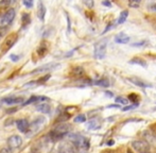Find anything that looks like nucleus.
Here are the masks:
<instances>
[{"mask_svg": "<svg viewBox=\"0 0 156 153\" xmlns=\"http://www.w3.org/2000/svg\"><path fill=\"white\" fill-rule=\"evenodd\" d=\"M47 100H49V98L44 97V96H41V97H32V98H30L27 102H25V103H23V105L31 104V103H33V102H35V101H47Z\"/></svg>", "mask_w": 156, "mask_h": 153, "instance_id": "obj_17", "label": "nucleus"}, {"mask_svg": "<svg viewBox=\"0 0 156 153\" xmlns=\"http://www.w3.org/2000/svg\"><path fill=\"white\" fill-rule=\"evenodd\" d=\"M127 16H129V11H123V12H121V14H120L119 16V19H118V23H123L125 20H126Z\"/></svg>", "mask_w": 156, "mask_h": 153, "instance_id": "obj_19", "label": "nucleus"}, {"mask_svg": "<svg viewBox=\"0 0 156 153\" xmlns=\"http://www.w3.org/2000/svg\"><path fill=\"white\" fill-rule=\"evenodd\" d=\"M58 66V64H55V63H50V64H46L44 66L38 67L37 69L32 71V73H44V71H48V70H52V69L56 68Z\"/></svg>", "mask_w": 156, "mask_h": 153, "instance_id": "obj_12", "label": "nucleus"}, {"mask_svg": "<svg viewBox=\"0 0 156 153\" xmlns=\"http://www.w3.org/2000/svg\"><path fill=\"white\" fill-rule=\"evenodd\" d=\"M144 153H151V152H149V151H148V152H144Z\"/></svg>", "mask_w": 156, "mask_h": 153, "instance_id": "obj_39", "label": "nucleus"}, {"mask_svg": "<svg viewBox=\"0 0 156 153\" xmlns=\"http://www.w3.org/2000/svg\"><path fill=\"white\" fill-rule=\"evenodd\" d=\"M129 63L131 64H137V65H141L142 67H147V63L144 62V60H141V59H139V58H136V59H133V60H131L129 61Z\"/></svg>", "mask_w": 156, "mask_h": 153, "instance_id": "obj_20", "label": "nucleus"}, {"mask_svg": "<svg viewBox=\"0 0 156 153\" xmlns=\"http://www.w3.org/2000/svg\"><path fill=\"white\" fill-rule=\"evenodd\" d=\"M45 14H46V8L44 5L43 2H38V11H37V15H38V18L41 20L45 19Z\"/></svg>", "mask_w": 156, "mask_h": 153, "instance_id": "obj_16", "label": "nucleus"}, {"mask_svg": "<svg viewBox=\"0 0 156 153\" xmlns=\"http://www.w3.org/2000/svg\"><path fill=\"white\" fill-rule=\"evenodd\" d=\"M106 41H99V43L96 44L94 46V56L97 59H103L105 56V51H106Z\"/></svg>", "mask_w": 156, "mask_h": 153, "instance_id": "obj_4", "label": "nucleus"}, {"mask_svg": "<svg viewBox=\"0 0 156 153\" xmlns=\"http://www.w3.org/2000/svg\"><path fill=\"white\" fill-rule=\"evenodd\" d=\"M23 144V138L18 135H12L8 139V146L10 149H18Z\"/></svg>", "mask_w": 156, "mask_h": 153, "instance_id": "obj_6", "label": "nucleus"}, {"mask_svg": "<svg viewBox=\"0 0 156 153\" xmlns=\"http://www.w3.org/2000/svg\"><path fill=\"white\" fill-rule=\"evenodd\" d=\"M36 110L41 113H44V114H49L51 112V108H50L49 104L47 103H39L36 105Z\"/></svg>", "mask_w": 156, "mask_h": 153, "instance_id": "obj_14", "label": "nucleus"}, {"mask_svg": "<svg viewBox=\"0 0 156 153\" xmlns=\"http://www.w3.org/2000/svg\"><path fill=\"white\" fill-rule=\"evenodd\" d=\"M102 4H104V5H107V6L111 5V3H109V2H107V1H103V2H102Z\"/></svg>", "mask_w": 156, "mask_h": 153, "instance_id": "obj_36", "label": "nucleus"}, {"mask_svg": "<svg viewBox=\"0 0 156 153\" xmlns=\"http://www.w3.org/2000/svg\"><path fill=\"white\" fill-rule=\"evenodd\" d=\"M23 5H26L27 8H32V5H33L32 1H27V0H23Z\"/></svg>", "mask_w": 156, "mask_h": 153, "instance_id": "obj_30", "label": "nucleus"}, {"mask_svg": "<svg viewBox=\"0 0 156 153\" xmlns=\"http://www.w3.org/2000/svg\"><path fill=\"white\" fill-rule=\"evenodd\" d=\"M46 122V119L44 117H38L34 120V121L31 123L30 126V130H31V133H36L38 130H41V128L44 126Z\"/></svg>", "mask_w": 156, "mask_h": 153, "instance_id": "obj_7", "label": "nucleus"}, {"mask_svg": "<svg viewBox=\"0 0 156 153\" xmlns=\"http://www.w3.org/2000/svg\"><path fill=\"white\" fill-rule=\"evenodd\" d=\"M149 10L151 12H156V2H152V3L149 4Z\"/></svg>", "mask_w": 156, "mask_h": 153, "instance_id": "obj_29", "label": "nucleus"}, {"mask_svg": "<svg viewBox=\"0 0 156 153\" xmlns=\"http://www.w3.org/2000/svg\"><path fill=\"white\" fill-rule=\"evenodd\" d=\"M144 44H146V41H141V43H138V44H133L132 46H135V47L136 46H144Z\"/></svg>", "mask_w": 156, "mask_h": 153, "instance_id": "obj_35", "label": "nucleus"}, {"mask_svg": "<svg viewBox=\"0 0 156 153\" xmlns=\"http://www.w3.org/2000/svg\"><path fill=\"white\" fill-rule=\"evenodd\" d=\"M23 26H27L28 23H30V16L28 14L23 15Z\"/></svg>", "mask_w": 156, "mask_h": 153, "instance_id": "obj_25", "label": "nucleus"}, {"mask_svg": "<svg viewBox=\"0 0 156 153\" xmlns=\"http://www.w3.org/2000/svg\"><path fill=\"white\" fill-rule=\"evenodd\" d=\"M15 14H16V12L14 9H9L5 13L0 15V28H4L10 25L14 19Z\"/></svg>", "mask_w": 156, "mask_h": 153, "instance_id": "obj_3", "label": "nucleus"}, {"mask_svg": "<svg viewBox=\"0 0 156 153\" xmlns=\"http://www.w3.org/2000/svg\"><path fill=\"white\" fill-rule=\"evenodd\" d=\"M0 153H12V152H11V150L8 149V148H3V149L0 151Z\"/></svg>", "mask_w": 156, "mask_h": 153, "instance_id": "obj_33", "label": "nucleus"}, {"mask_svg": "<svg viewBox=\"0 0 156 153\" xmlns=\"http://www.w3.org/2000/svg\"><path fill=\"white\" fill-rule=\"evenodd\" d=\"M69 129H70V126H68V124H65V123L58 124V126H55V128L50 132L49 137L52 141H58V139L63 138L65 135L68 134Z\"/></svg>", "mask_w": 156, "mask_h": 153, "instance_id": "obj_2", "label": "nucleus"}, {"mask_svg": "<svg viewBox=\"0 0 156 153\" xmlns=\"http://www.w3.org/2000/svg\"><path fill=\"white\" fill-rule=\"evenodd\" d=\"M11 3H12V1H10V0H2V1H0V8L6 9Z\"/></svg>", "mask_w": 156, "mask_h": 153, "instance_id": "obj_23", "label": "nucleus"}, {"mask_svg": "<svg viewBox=\"0 0 156 153\" xmlns=\"http://www.w3.org/2000/svg\"><path fill=\"white\" fill-rule=\"evenodd\" d=\"M107 144H108V146H112V145H114V141H108Z\"/></svg>", "mask_w": 156, "mask_h": 153, "instance_id": "obj_38", "label": "nucleus"}, {"mask_svg": "<svg viewBox=\"0 0 156 153\" xmlns=\"http://www.w3.org/2000/svg\"><path fill=\"white\" fill-rule=\"evenodd\" d=\"M115 41L117 44H126L129 41V37L124 33H119L115 37Z\"/></svg>", "mask_w": 156, "mask_h": 153, "instance_id": "obj_15", "label": "nucleus"}, {"mask_svg": "<svg viewBox=\"0 0 156 153\" xmlns=\"http://www.w3.org/2000/svg\"><path fill=\"white\" fill-rule=\"evenodd\" d=\"M58 153H76L74 147H72L71 145H68V144H64L61 145L58 148Z\"/></svg>", "mask_w": 156, "mask_h": 153, "instance_id": "obj_13", "label": "nucleus"}, {"mask_svg": "<svg viewBox=\"0 0 156 153\" xmlns=\"http://www.w3.org/2000/svg\"><path fill=\"white\" fill-rule=\"evenodd\" d=\"M46 48H39L38 49V54H41V55H43V54H45L46 53Z\"/></svg>", "mask_w": 156, "mask_h": 153, "instance_id": "obj_32", "label": "nucleus"}, {"mask_svg": "<svg viewBox=\"0 0 156 153\" xmlns=\"http://www.w3.org/2000/svg\"><path fill=\"white\" fill-rule=\"evenodd\" d=\"M0 38H1V34H0Z\"/></svg>", "mask_w": 156, "mask_h": 153, "instance_id": "obj_40", "label": "nucleus"}, {"mask_svg": "<svg viewBox=\"0 0 156 153\" xmlns=\"http://www.w3.org/2000/svg\"><path fill=\"white\" fill-rule=\"evenodd\" d=\"M94 84L98 85V86H102V87H108L109 86V81L107 79H101L94 82Z\"/></svg>", "mask_w": 156, "mask_h": 153, "instance_id": "obj_18", "label": "nucleus"}, {"mask_svg": "<svg viewBox=\"0 0 156 153\" xmlns=\"http://www.w3.org/2000/svg\"><path fill=\"white\" fill-rule=\"evenodd\" d=\"M16 39H17V35L15 33H13V34H11V35H9L8 37L5 38L4 43L2 44V46H1V50H2V51H6L8 49H10V48L12 47V46L15 44Z\"/></svg>", "mask_w": 156, "mask_h": 153, "instance_id": "obj_8", "label": "nucleus"}, {"mask_svg": "<svg viewBox=\"0 0 156 153\" xmlns=\"http://www.w3.org/2000/svg\"><path fill=\"white\" fill-rule=\"evenodd\" d=\"M140 4V1H129V5L131 8H138Z\"/></svg>", "mask_w": 156, "mask_h": 153, "instance_id": "obj_28", "label": "nucleus"}, {"mask_svg": "<svg viewBox=\"0 0 156 153\" xmlns=\"http://www.w3.org/2000/svg\"><path fill=\"white\" fill-rule=\"evenodd\" d=\"M85 121H86V117L83 114L76 116V117L74 118V122H85Z\"/></svg>", "mask_w": 156, "mask_h": 153, "instance_id": "obj_24", "label": "nucleus"}, {"mask_svg": "<svg viewBox=\"0 0 156 153\" xmlns=\"http://www.w3.org/2000/svg\"><path fill=\"white\" fill-rule=\"evenodd\" d=\"M69 139L72 143V145L76 148L81 150H88L89 149V141L86 137L82 136L80 134H70L69 135Z\"/></svg>", "mask_w": 156, "mask_h": 153, "instance_id": "obj_1", "label": "nucleus"}, {"mask_svg": "<svg viewBox=\"0 0 156 153\" xmlns=\"http://www.w3.org/2000/svg\"><path fill=\"white\" fill-rule=\"evenodd\" d=\"M137 101H138V96L135 95V94H131L129 95V102H135L137 104Z\"/></svg>", "mask_w": 156, "mask_h": 153, "instance_id": "obj_27", "label": "nucleus"}, {"mask_svg": "<svg viewBox=\"0 0 156 153\" xmlns=\"http://www.w3.org/2000/svg\"><path fill=\"white\" fill-rule=\"evenodd\" d=\"M137 105H138V104H134V105H129V106H125V108L123 109V111L125 112V111H129V110H132V109H135Z\"/></svg>", "mask_w": 156, "mask_h": 153, "instance_id": "obj_31", "label": "nucleus"}, {"mask_svg": "<svg viewBox=\"0 0 156 153\" xmlns=\"http://www.w3.org/2000/svg\"><path fill=\"white\" fill-rule=\"evenodd\" d=\"M73 73L78 76H82L84 75V69H83L82 67H76V68L73 69Z\"/></svg>", "mask_w": 156, "mask_h": 153, "instance_id": "obj_22", "label": "nucleus"}, {"mask_svg": "<svg viewBox=\"0 0 156 153\" xmlns=\"http://www.w3.org/2000/svg\"><path fill=\"white\" fill-rule=\"evenodd\" d=\"M118 106L119 105H113V104H112V105H109L108 108H118Z\"/></svg>", "mask_w": 156, "mask_h": 153, "instance_id": "obj_37", "label": "nucleus"}, {"mask_svg": "<svg viewBox=\"0 0 156 153\" xmlns=\"http://www.w3.org/2000/svg\"><path fill=\"white\" fill-rule=\"evenodd\" d=\"M132 147L136 150L137 152H140V153H144V152H148L149 149H150V146H149L148 141H134L132 143Z\"/></svg>", "mask_w": 156, "mask_h": 153, "instance_id": "obj_5", "label": "nucleus"}, {"mask_svg": "<svg viewBox=\"0 0 156 153\" xmlns=\"http://www.w3.org/2000/svg\"><path fill=\"white\" fill-rule=\"evenodd\" d=\"M96 120H93V121L89 122V129H99L100 128V123L98 122H94Z\"/></svg>", "mask_w": 156, "mask_h": 153, "instance_id": "obj_26", "label": "nucleus"}, {"mask_svg": "<svg viewBox=\"0 0 156 153\" xmlns=\"http://www.w3.org/2000/svg\"><path fill=\"white\" fill-rule=\"evenodd\" d=\"M11 59H12L13 61H18L19 56H18V55H14V54H12V55H11Z\"/></svg>", "mask_w": 156, "mask_h": 153, "instance_id": "obj_34", "label": "nucleus"}, {"mask_svg": "<svg viewBox=\"0 0 156 153\" xmlns=\"http://www.w3.org/2000/svg\"><path fill=\"white\" fill-rule=\"evenodd\" d=\"M127 81H129V82H131L132 84L136 85V86L142 87V88H146V87H152V85L144 82V81L140 80L138 76H131V78H127Z\"/></svg>", "mask_w": 156, "mask_h": 153, "instance_id": "obj_10", "label": "nucleus"}, {"mask_svg": "<svg viewBox=\"0 0 156 153\" xmlns=\"http://www.w3.org/2000/svg\"><path fill=\"white\" fill-rule=\"evenodd\" d=\"M2 102L4 104H8V105H12V104H18L23 102V97H6L2 99Z\"/></svg>", "mask_w": 156, "mask_h": 153, "instance_id": "obj_11", "label": "nucleus"}, {"mask_svg": "<svg viewBox=\"0 0 156 153\" xmlns=\"http://www.w3.org/2000/svg\"><path fill=\"white\" fill-rule=\"evenodd\" d=\"M115 101L117 102L118 104H123V105H126V104L129 103V100H127L126 98H124V97H117Z\"/></svg>", "mask_w": 156, "mask_h": 153, "instance_id": "obj_21", "label": "nucleus"}, {"mask_svg": "<svg viewBox=\"0 0 156 153\" xmlns=\"http://www.w3.org/2000/svg\"><path fill=\"white\" fill-rule=\"evenodd\" d=\"M16 126L23 133H27L30 130V124L27 119H18L16 121Z\"/></svg>", "mask_w": 156, "mask_h": 153, "instance_id": "obj_9", "label": "nucleus"}]
</instances>
